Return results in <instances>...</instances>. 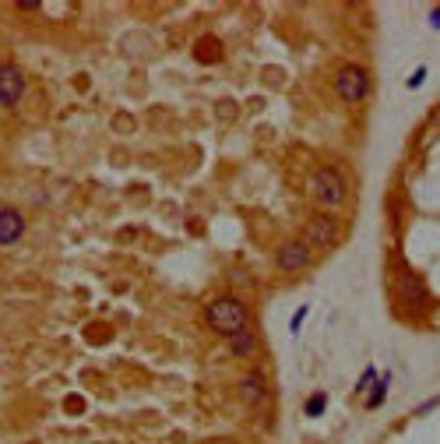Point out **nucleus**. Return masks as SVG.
I'll return each instance as SVG.
<instances>
[{
    "mask_svg": "<svg viewBox=\"0 0 440 444\" xmlns=\"http://www.w3.org/2000/svg\"><path fill=\"white\" fill-rule=\"evenodd\" d=\"M21 236H25V215L11 209V204H4L0 209V247H14Z\"/></svg>",
    "mask_w": 440,
    "mask_h": 444,
    "instance_id": "7",
    "label": "nucleus"
},
{
    "mask_svg": "<svg viewBox=\"0 0 440 444\" xmlns=\"http://www.w3.org/2000/svg\"><path fill=\"white\" fill-rule=\"evenodd\" d=\"M300 240L307 247H331L338 240V222L331 215H310L303 222V236H300Z\"/></svg>",
    "mask_w": 440,
    "mask_h": 444,
    "instance_id": "4",
    "label": "nucleus"
},
{
    "mask_svg": "<svg viewBox=\"0 0 440 444\" xmlns=\"http://www.w3.org/2000/svg\"><path fill=\"white\" fill-rule=\"evenodd\" d=\"M236 392H240V399H243V405H264L268 402V381H264V374H243L240 377V384H236Z\"/></svg>",
    "mask_w": 440,
    "mask_h": 444,
    "instance_id": "8",
    "label": "nucleus"
},
{
    "mask_svg": "<svg viewBox=\"0 0 440 444\" xmlns=\"http://www.w3.org/2000/svg\"><path fill=\"white\" fill-rule=\"evenodd\" d=\"M373 381H377V370H373V367H366V370L360 374V384H356V388H360V392H366Z\"/></svg>",
    "mask_w": 440,
    "mask_h": 444,
    "instance_id": "14",
    "label": "nucleus"
},
{
    "mask_svg": "<svg viewBox=\"0 0 440 444\" xmlns=\"http://www.w3.org/2000/svg\"><path fill=\"white\" fill-rule=\"evenodd\" d=\"M395 289H398V296H402V300H423V282H419L412 272H398V279H395Z\"/></svg>",
    "mask_w": 440,
    "mask_h": 444,
    "instance_id": "9",
    "label": "nucleus"
},
{
    "mask_svg": "<svg viewBox=\"0 0 440 444\" xmlns=\"http://www.w3.org/2000/svg\"><path fill=\"white\" fill-rule=\"evenodd\" d=\"M335 92H338V99H345L349 106L363 103V99L370 96V74H366L363 67H356V64L338 67V71H335Z\"/></svg>",
    "mask_w": 440,
    "mask_h": 444,
    "instance_id": "3",
    "label": "nucleus"
},
{
    "mask_svg": "<svg viewBox=\"0 0 440 444\" xmlns=\"http://www.w3.org/2000/svg\"><path fill=\"white\" fill-rule=\"evenodd\" d=\"M275 261H278V268H282V272H303L307 264L314 261V251H310V247L300 240V236H296V240H285V244L278 247Z\"/></svg>",
    "mask_w": 440,
    "mask_h": 444,
    "instance_id": "6",
    "label": "nucleus"
},
{
    "mask_svg": "<svg viewBox=\"0 0 440 444\" xmlns=\"http://www.w3.org/2000/svg\"><path fill=\"white\" fill-rule=\"evenodd\" d=\"M229 349H232V357L247 360V357H254V349H257V335H254L250 328L240 332V335H232V339H229Z\"/></svg>",
    "mask_w": 440,
    "mask_h": 444,
    "instance_id": "10",
    "label": "nucleus"
},
{
    "mask_svg": "<svg viewBox=\"0 0 440 444\" xmlns=\"http://www.w3.org/2000/svg\"><path fill=\"white\" fill-rule=\"evenodd\" d=\"M324 409H328V395H324V392H314V395L307 399V405H303V412H307L310 420H317Z\"/></svg>",
    "mask_w": 440,
    "mask_h": 444,
    "instance_id": "12",
    "label": "nucleus"
},
{
    "mask_svg": "<svg viewBox=\"0 0 440 444\" xmlns=\"http://www.w3.org/2000/svg\"><path fill=\"white\" fill-rule=\"evenodd\" d=\"M25 96V74L18 64H0V106H18Z\"/></svg>",
    "mask_w": 440,
    "mask_h": 444,
    "instance_id": "5",
    "label": "nucleus"
},
{
    "mask_svg": "<svg viewBox=\"0 0 440 444\" xmlns=\"http://www.w3.org/2000/svg\"><path fill=\"white\" fill-rule=\"evenodd\" d=\"M215 46H219L215 39H201V46L194 50V56H201V61H208V64H212V61H219V56H222Z\"/></svg>",
    "mask_w": 440,
    "mask_h": 444,
    "instance_id": "13",
    "label": "nucleus"
},
{
    "mask_svg": "<svg viewBox=\"0 0 440 444\" xmlns=\"http://www.w3.org/2000/svg\"><path fill=\"white\" fill-rule=\"evenodd\" d=\"M307 314H310V307H300L296 314H292V324H289V332H292V335L300 332V324H303V317H307Z\"/></svg>",
    "mask_w": 440,
    "mask_h": 444,
    "instance_id": "15",
    "label": "nucleus"
},
{
    "mask_svg": "<svg viewBox=\"0 0 440 444\" xmlns=\"http://www.w3.org/2000/svg\"><path fill=\"white\" fill-rule=\"evenodd\" d=\"M204 321H208V328L232 339V335H240L247 332V324H250V314L247 307L236 300V296H215V300L204 307Z\"/></svg>",
    "mask_w": 440,
    "mask_h": 444,
    "instance_id": "1",
    "label": "nucleus"
},
{
    "mask_svg": "<svg viewBox=\"0 0 440 444\" xmlns=\"http://www.w3.org/2000/svg\"><path fill=\"white\" fill-rule=\"evenodd\" d=\"M423 81H426V67H416V71H412V78H408V88H419Z\"/></svg>",
    "mask_w": 440,
    "mask_h": 444,
    "instance_id": "16",
    "label": "nucleus"
},
{
    "mask_svg": "<svg viewBox=\"0 0 440 444\" xmlns=\"http://www.w3.org/2000/svg\"><path fill=\"white\" fill-rule=\"evenodd\" d=\"M307 191L317 204H324V209H342L345 198H349V180L335 166H320L307 180Z\"/></svg>",
    "mask_w": 440,
    "mask_h": 444,
    "instance_id": "2",
    "label": "nucleus"
},
{
    "mask_svg": "<svg viewBox=\"0 0 440 444\" xmlns=\"http://www.w3.org/2000/svg\"><path fill=\"white\" fill-rule=\"evenodd\" d=\"M430 25H433V28H440V8H437V11L430 14Z\"/></svg>",
    "mask_w": 440,
    "mask_h": 444,
    "instance_id": "17",
    "label": "nucleus"
},
{
    "mask_svg": "<svg viewBox=\"0 0 440 444\" xmlns=\"http://www.w3.org/2000/svg\"><path fill=\"white\" fill-rule=\"evenodd\" d=\"M388 384H391V374H380V377L370 384V399H366V405H370V409H377L380 402H384V395H388Z\"/></svg>",
    "mask_w": 440,
    "mask_h": 444,
    "instance_id": "11",
    "label": "nucleus"
}]
</instances>
